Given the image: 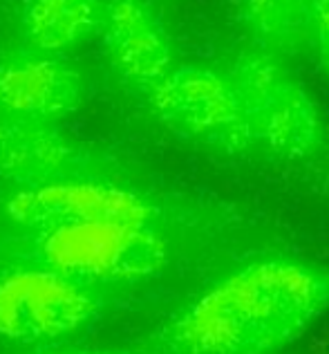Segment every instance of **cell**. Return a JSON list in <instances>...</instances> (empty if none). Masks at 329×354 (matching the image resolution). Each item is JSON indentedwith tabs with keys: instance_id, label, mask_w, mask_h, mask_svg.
Returning <instances> with one entry per match:
<instances>
[{
	"instance_id": "cell-9",
	"label": "cell",
	"mask_w": 329,
	"mask_h": 354,
	"mask_svg": "<svg viewBox=\"0 0 329 354\" xmlns=\"http://www.w3.org/2000/svg\"><path fill=\"white\" fill-rule=\"evenodd\" d=\"M86 175H101L97 155L59 124L0 117V182L30 189Z\"/></svg>"
},
{
	"instance_id": "cell-2",
	"label": "cell",
	"mask_w": 329,
	"mask_h": 354,
	"mask_svg": "<svg viewBox=\"0 0 329 354\" xmlns=\"http://www.w3.org/2000/svg\"><path fill=\"white\" fill-rule=\"evenodd\" d=\"M227 72L242 101L253 146L282 162H309L323 153L325 115L289 61L244 45Z\"/></svg>"
},
{
	"instance_id": "cell-11",
	"label": "cell",
	"mask_w": 329,
	"mask_h": 354,
	"mask_svg": "<svg viewBox=\"0 0 329 354\" xmlns=\"http://www.w3.org/2000/svg\"><path fill=\"white\" fill-rule=\"evenodd\" d=\"M247 45L285 61L309 54L312 0H233Z\"/></svg>"
},
{
	"instance_id": "cell-8",
	"label": "cell",
	"mask_w": 329,
	"mask_h": 354,
	"mask_svg": "<svg viewBox=\"0 0 329 354\" xmlns=\"http://www.w3.org/2000/svg\"><path fill=\"white\" fill-rule=\"evenodd\" d=\"M99 39L112 70L141 92L177 63L173 36L155 0H108Z\"/></svg>"
},
{
	"instance_id": "cell-6",
	"label": "cell",
	"mask_w": 329,
	"mask_h": 354,
	"mask_svg": "<svg viewBox=\"0 0 329 354\" xmlns=\"http://www.w3.org/2000/svg\"><path fill=\"white\" fill-rule=\"evenodd\" d=\"M7 216L21 227L45 231L97 220L153 222L155 209L133 189L86 175L16 189L7 200Z\"/></svg>"
},
{
	"instance_id": "cell-4",
	"label": "cell",
	"mask_w": 329,
	"mask_h": 354,
	"mask_svg": "<svg viewBox=\"0 0 329 354\" xmlns=\"http://www.w3.org/2000/svg\"><path fill=\"white\" fill-rule=\"evenodd\" d=\"M39 234L43 265L81 285L141 281L166 260V245L153 222L97 220Z\"/></svg>"
},
{
	"instance_id": "cell-3",
	"label": "cell",
	"mask_w": 329,
	"mask_h": 354,
	"mask_svg": "<svg viewBox=\"0 0 329 354\" xmlns=\"http://www.w3.org/2000/svg\"><path fill=\"white\" fill-rule=\"evenodd\" d=\"M146 99L159 124L186 142L224 155H242L256 148L227 70L204 63H175L146 92Z\"/></svg>"
},
{
	"instance_id": "cell-10",
	"label": "cell",
	"mask_w": 329,
	"mask_h": 354,
	"mask_svg": "<svg viewBox=\"0 0 329 354\" xmlns=\"http://www.w3.org/2000/svg\"><path fill=\"white\" fill-rule=\"evenodd\" d=\"M108 0H18L16 30L23 48L68 57L99 39Z\"/></svg>"
},
{
	"instance_id": "cell-7",
	"label": "cell",
	"mask_w": 329,
	"mask_h": 354,
	"mask_svg": "<svg viewBox=\"0 0 329 354\" xmlns=\"http://www.w3.org/2000/svg\"><path fill=\"white\" fill-rule=\"evenodd\" d=\"M83 72L65 57L34 50L0 54V117L61 124L86 104Z\"/></svg>"
},
{
	"instance_id": "cell-1",
	"label": "cell",
	"mask_w": 329,
	"mask_h": 354,
	"mask_svg": "<svg viewBox=\"0 0 329 354\" xmlns=\"http://www.w3.org/2000/svg\"><path fill=\"white\" fill-rule=\"evenodd\" d=\"M329 314V267L258 260L224 276L173 323L186 354H276Z\"/></svg>"
},
{
	"instance_id": "cell-5",
	"label": "cell",
	"mask_w": 329,
	"mask_h": 354,
	"mask_svg": "<svg viewBox=\"0 0 329 354\" xmlns=\"http://www.w3.org/2000/svg\"><path fill=\"white\" fill-rule=\"evenodd\" d=\"M97 301L72 278L50 267L12 269L0 276V337L16 343H41L81 330Z\"/></svg>"
},
{
	"instance_id": "cell-12",
	"label": "cell",
	"mask_w": 329,
	"mask_h": 354,
	"mask_svg": "<svg viewBox=\"0 0 329 354\" xmlns=\"http://www.w3.org/2000/svg\"><path fill=\"white\" fill-rule=\"evenodd\" d=\"M309 54H314L323 74L329 79V0H312Z\"/></svg>"
}]
</instances>
